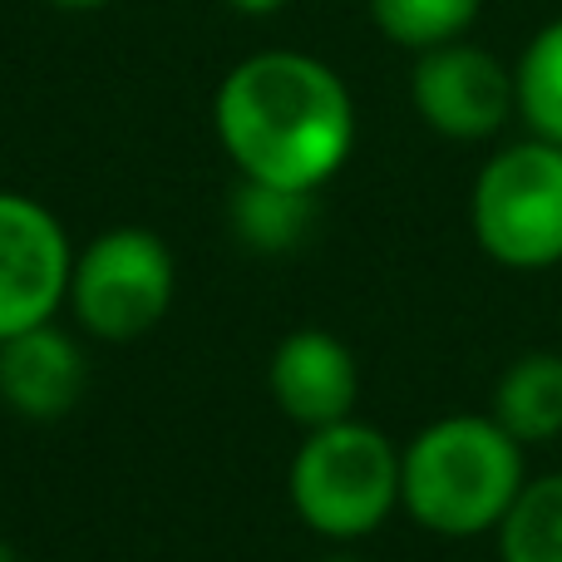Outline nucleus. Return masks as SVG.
<instances>
[{"mask_svg": "<svg viewBox=\"0 0 562 562\" xmlns=\"http://www.w3.org/2000/svg\"><path fill=\"white\" fill-rule=\"evenodd\" d=\"M213 128L237 178L321 193L356 148V99L326 59L262 49L223 75Z\"/></svg>", "mask_w": 562, "mask_h": 562, "instance_id": "1", "label": "nucleus"}, {"mask_svg": "<svg viewBox=\"0 0 562 562\" xmlns=\"http://www.w3.org/2000/svg\"><path fill=\"white\" fill-rule=\"evenodd\" d=\"M409 104L439 138L484 144L518 114L514 65H504L498 55L469 45V40L419 49L415 69H409Z\"/></svg>", "mask_w": 562, "mask_h": 562, "instance_id": "6", "label": "nucleus"}, {"mask_svg": "<svg viewBox=\"0 0 562 562\" xmlns=\"http://www.w3.org/2000/svg\"><path fill=\"white\" fill-rule=\"evenodd\" d=\"M0 562H20V558H15V548H10V543H0Z\"/></svg>", "mask_w": 562, "mask_h": 562, "instance_id": "17", "label": "nucleus"}, {"mask_svg": "<svg viewBox=\"0 0 562 562\" xmlns=\"http://www.w3.org/2000/svg\"><path fill=\"white\" fill-rule=\"evenodd\" d=\"M85 395V350L55 321L0 340V400L20 419H65Z\"/></svg>", "mask_w": 562, "mask_h": 562, "instance_id": "9", "label": "nucleus"}, {"mask_svg": "<svg viewBox=\"0 0 562 562\" xmlns=\"http://www.w3.org/2000/svg\"><path fill=\"white\" fill-rule=\"evenodd\" d=\"M375 30L400 49H435L464 40L484 0H366Z\"/></svg>", "mask_w": 562, "mask_h": 562, "instance_id": "14", "label": "nucleus"}, {"mask_svg": "<svg viewBox=\"0 0 562 562\" xmlns=\"http://www.w3.org/2000/svg\"><path fill=\"white\" fill-rule=\"evenodd\" d=\"M296 518L330 543L375 533L400 508V449L356 415L326 429H306L286 474Z\"/></svg>", "mask_w": 562, "mask_h": 562, "instance_id": "3", "label": "nucleus"}, {"mask_svg": "<svg viewBox=\"0 0 562 562\" xmlns=\"http://www.w3.org/2000/svg\"><path fill=\"white\" fill-rule=\"evenodd\" d=\"M75 247L59 217L25 193L0 188V340L55 321L69 296Z\"/></svg>", "mask_w": 562, "mask_h": 562, "instance_id": "7", "label": "nucleus"}, {"mask_svg": "<svg viewBox=\"0 0 562 562\" xmlns=\"http://www.w3.org/2000/svg\"><path fill=\"white\" fill-rule=\"evenodd\" d=\"M45 5H55V10H69V15H85V10H104L109 0H45Z\"/></svg>", "mask_w": 562, "mask_h": 562, "instance_id": "16", "label": "nucleus"}, {"mask_svg": "<svg viewBox=\"0 0 562 562\" xmlns=\"http://www.w3.org/2000/svg\"><path fill=\"white\" fill-rule=\"evenodd\" d=\"M227 5H233L237 15H252V20H262V15H277V10H286L291 0H227Z\"/></svg>", "mask_w": 562, "mask_h": 562, "instance_id": "15", "label": "nucleus"}, {"mask_svg": "<svg viewBox=\"0 0 562 562\" xmlns=\"http://www.w3.org/2000/svg\"><path fill=\"white\" fill-rule=\"evenodd\" d=\"M504 562H562V474L528 479L498 524Z\"/></svg>", "mask_w": 562, "mask_h": 562, "instance_id": "13", "label": "nucleus"}, {"mask_svg": "<svg viewBox=\"0 0 562 562\" xmlns=\"http://www.w3.org/2000/svg\"><path fill=\"white\" fill-rule=\"evenodd\" d=\"M227 217H233V233L243 237L252 252H291V247L311 233V223H316V193L237 178Z\"/></svg>", "mask_w": 562, "mask_h": 562, "instance_id": "11", "label": "nucleus"}, {"mask_svg": "<svg viewBox=\"0 0 562 562\" xmlns=\"http://www.w3.org/2000/svg\"><path fill=\"white\" fill-rule=\"evenodd\" d=\"M514 99L528 134L562 144V15L524 45L514 65Z\"/></svg>", "mask_w": 562, "mask_h": 562, "instance_id": "12", "label": "nucleus"}, {"mask_svg": "<svg viewBox=\"0 0 562 562\" xmlns=\"http://www.w3.org/2000/svg\"><path fill=\"white\" fill-rule=\"evenodd\" d=\"M173 252L148 227H109L75 252L65 306L94 340H138L173 306Z\"/></svg>", "mask_w": 562, "mask_h": 562, "instance_id": "5", "label": "nucleus"}, {"mask_svg": "<svg viewBox=\"0 0 562 562\" xmlns=\"http://www.w3.org/2000/svg\"><path fill=\"white\" fill-rule=\"evenodd\" d=\"M524 484V445L494 415H445L400 449V508L439 538L498 533Z\"/></svg>", "mask_w": 562, "mask_h": 562, "instance_id": "2", "label": "nucleus"}, {"mask_svg": "<svg viewBox=\"0 0 562 562\" xmlns=\"http://www.w3.org/2000/svg\"><path fill=\"white\" fill-rule=\"evenodd\" d=\"M494 419L518 445H543L562 435V356L528 350L504 370L494 390Z\"/></svg>", "mask_w": 562, "mask_h": 562, "instance_id": "10", "label": "nucleus"}, {"mask_svg": "<svg viewBox=\"0 0 562 562\" xmlns=\"http://www.w3.org/2000/svg\"><path fill=\"white\" fill-rule=\"evenodd\" d=\"M267 385H272L277 405L301 429H326L356 415L360 400V366L340 336L321 326H301L281 336L267 366Z\"/></svg>", "mask_w": 562, "mask_h": 562, "instance_id": "8", "label": "nucleus"}, {"mask_svg": "<svg viewBox=\"0 0 562 562\" xmlns=\"http://www.w3.org/2000/svg\"><path fill=\"white\" fill-rule=\"evenodd\" d=\"M326 562H356V558H326Z\"/></svg>", "mask_w": 562, "mask_h": 562, "instance_id": "18", "label": "nucleus"}, {"mask_svg": "<svg viewBox=\"0 0 562 562\" xmlns=\"http://www.w3.org/2000/svg\"><path fill=\"white\" fill-rule=\"evenodd\" d=\"M469 227L488 262L548 272L562 262V144L528 134L479 168Z\"/></svg>", "mask_w": 562, "mask_h": 562, "instance_id": "4", "label": "nucleus"}]
</instances>
